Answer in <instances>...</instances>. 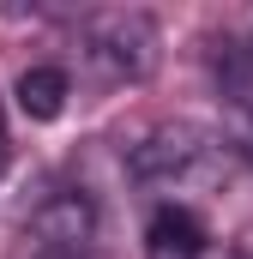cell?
Segmentation results:
<instances>
[{
  "mask_svg": "<svg viewBox=\"0 0 253 259\" xmlns=\"http://www.w3.org/2000/svg\"><path fill=\"white\" fill-rule=\"evenodd\" d=\"M12 97H18V109H24L30 121H61L66 97H72V78H66V66L36 61V66H24V72H18Z\"/></svg>",
  "mask_w": 253,
  "mask_h": 259,
  "instance_id": "5",
  "label": "cell"
},
{
  "mask_svg": "<svg viewBox=\"0 0 253 259\" xmlns=\"http://www.w3.org/2000/svg\"><path fill=\"white\" fill-rule=\"evenodd\" d=\"M211 229L193 205H157L145 223V259H205Z\"/></svg>",
  "mask_w": 253,
  "mask_h": 259,
  "instance_id": "4",
  "label": "cell"
},
{
  "mask_svg": "<svg viewBox=\"0 0 253 259\" xmlns=\"http://www.w3.org/2000/svg\"><path fill=\"white\" fill-rule=\"evenodd\" d=\"M211 72H217V91L241 109V121L253 115V36H223L211 49Z\"/></svg>",
  "mask_w": 253,
  "mask_h": 259,
  "instance_id": "6",
  "label": "cell"
},
{
  "mask_svg": "<svg viewBox=\"0 0 253 259\" xmlns=\"http://www.w3.org/2000/svg\"><path fill=\"white\" fill-rule=\"evenodd\" d=\"M6 157H12V139H6V103H0V169H6Z\"/></svg>",
  "mask_w": 253,
  "mask_h": 259,
  "instance_id": "7",
  "label": "cell"
},
{
  "mask_svg": "<svg viewBox=\"0 0 253 259\" xmlns=\"http://www.w3.org/2000/svg\"><path fill=\"white\" fill-rule=\"evenodd\" d=\"M78 49L109 84H139L157 66V24L145 12H103V18H85Z\"/></svg>",
  "mask_w": 253,
  "mask_h": 259,
  "instance_id": "1",
  "label": "cell"
},
{
  "mask_svg": "<svg viewBox=\"0 0 253 259\" xmlns=\"http://www.w3.org/2000/svg\"><path fill=\"white\" fill-rule=\"evenodd\" d=\"M30 259H85V253H49V247H36Z\"/></svg>",
  "mask_w": 253,
  "mask_h": 259,
  "instance_id": "8",
  "label": "cell"
},
{
  "mask_svg": "<svg viewBox=\"0 0 253 259\" xmlns=\"http://www.w3.org/2000/svg\"><path fill=\"white\" fill-rule=\"evenodd\" d=\"M91 229H97V211H91L85 193H55V199H43L36 217H30V235L49 253H85Z\"/></svg>",
  "mask_w": 253,
  "mask_h": 259,
  "instance_id": "3",
  "label": "cell"
},
{
  "mask_svg": "<svg viewBox=\"0 0 253 259\" xmlns=\"http://www.w3.org/2000/svg\"><path fill=\"white\" fill-rule=\"evenodd\" d=\"M229 259H253V253H229Z\"/></svg>",
  "mask_w": 253,
  "mask_h": 259,
  "instance_id": "10",
  "label": "cell"
},
{
  "mask_svg": "<svg viewBox=\"0 0 253 259\" xmlns=\"http://www.w3.org/2000/svg\"><path fill=\"white\" fill-rule=\"evenodd\" d=\"M247 157H253V115H247Z\"/></svg>",
  "mask_w": 253,
  "mask_h": 259,
  "instance_id": "9",
  "label": "cell"
},
{
  "mask_svg": "<svg viewBox=\"0 0 253 259\" xmlns=\"http://www.w3.org/2000/svg\"><path fill=\"white\" fill-rule=\"evenodd\" d=\"M211 157H217V133L211 127H199V121H163V127L139 133L126 145V175L151 181V187H169V181L199 175Z\"/></svg>",
  "mask_w": 253,
  "mask_h": 259,
  "instance_id": "2",
  "label": "cell"
}]
</instances>
